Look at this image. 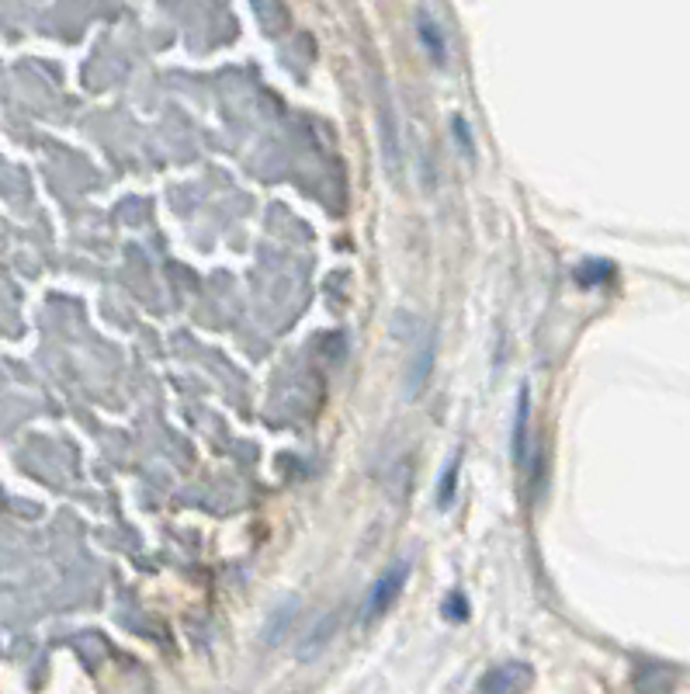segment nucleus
Wrapping results in <instances>:
<instances>
[{
    "label": "nucleus",
    "instance_id": "obj_1",
    "mask_svg": "<svg viewBox=\"0 0 690 694\" xmlns=\"http://www.w3.org/2000/svg\"><path fill=\"white\" fill-rule=\"evenodd\" d=\"M406 577H410V566H396L392 573H385L382 580L375 583V590H372V597H368V608H365V615L368 618H378L382 611H389L392 608V601L399 597V590H403V583Z\"/></svg>",
    "mask_w": 690,
    "mask_h": 694
},
{
    "label": "nucleus",
    "instance_id": "obj_2",
    "mask_svg": "<svg viewBox=\"0 0 690 694\" xmlns=\"http://www.w3.org/2000/svg\"><path fill=\"white\" fill-rule=\"evenodd\" d=\"M420 39L427 42V49H430V56H434V63H444V49H441V39H437V28H434V21L427 18H420Z\"/></svg>",
    "mask_w": 690,
    "mask_h": 694
},
{
    "label": "nucleus",
    "instance_id": "obj_3",
    "mask_svg": "<svg viewBox=\"0 0 690 694\" xmlns=\"http://www.w3.org/2000/svg\"><path fill=\"white\" fill-rule=\"evenodd\" d=\"M524 424H528V396L517 400V431H514V452L517 459L524 455Z\"/></svg>",
    "mask_w": 690,
    "mask_h": 694
},
{
    "label": "nucleus",
    "instance_id": "obj_4",
    "mask_svg": "<svg viewBox=\"0 0 690 694\" xmlns=\"http://www.w3.org/2000/svg\"><path fill=\"white\" fill-rule=\"evenodd\" d=\"M455 472H458V459L451 462L448 472H444V483H441V507H448L451 497H455Z\"/></svg>",
    "mask_w": 690,
    "mask_h": 694
}]
</instances>
